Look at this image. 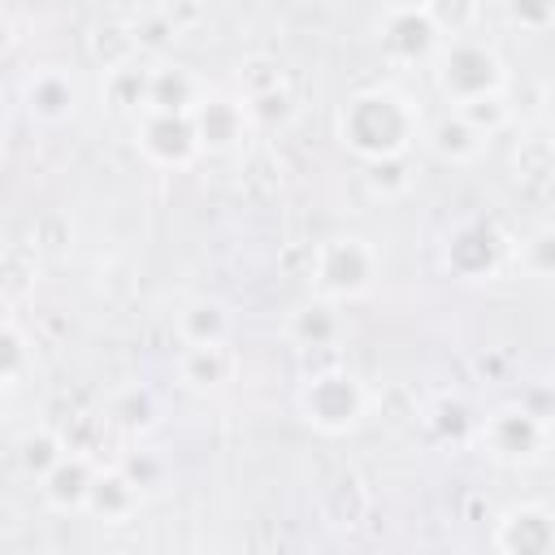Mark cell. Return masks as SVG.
<instances>
[{
    "label": "cell",
    "instance_id": "ac0fdd59",
    "mask_svg": "<svg viewBox=\"0 0 555 555\" xmlns=\"http://www.w3.org/2000/svg\"><path fill=\"white\" fill-rule=\"evenodd\" d=\"M520 264L533 273V278H555V225H542L533 230L525 243H520Z\"/></svg>",
    "mask_w": 555,
    "mask_h": 555
},
{
    "label": "cell",
    "instance_id": "2e32d148",
    "mask_svg": "<svg viewBox=\"0 0 555 555\" xmlns=\"http://www.w3.org/2000/svg\"><path fill=\"white\" fill-rule=\"evenodd\" d=\"M286 334L299 343V347H330L338 334H343V321H338V304L330 299H312V304H299L286 321Z\"/></svg>",
    "mask_w": 555,
    "mask_h": 555
},
{
    "label": "cell",
    "instance_id": "52a82bcc",
    "mask_svg": "<svg viewBox=\"0 0 555 555\" xmlns=\"http://www.w3.org/2000/svg\"><path fill=\"white\" fill-rule=\"evenodd\" d=\"M139 147L147 152V160L169 165V169H182L195 160V152H204L195 134V117H182V113H143Z\"/></svg>",
    "mask_w": 555,
    "mask_h": 555
},
{
    "label": "cell",
    "instance_id": "277c9868",
    "mask_svg": "<svg viewBox=\"0 0 555 555\" xmlns=\"http://www.w3.org/2000/svg\"><path fill=\"white\" fill-rule=\"evenodd\" d=\"M299 416L321 429V434H347L360 425L364 408H369V395H364V382L347 369H330V373H317L304 382L299 390Z\"/></svg>",
    "mask_w": 555,
    "mask_h": 555
},
{
    "label": "cell",
    "instance_id": "30bf717a",
    "mask_svg": "<svg viewBox=\"0 0 555 555\" xmlns=\"http://www.w3.org/2000/svg\"><path fill=\"white\" fill-rule=\"evenodd\" d=\"M212 91L186 69V65H152V91H147V113H182L195 117V108Z\"/></svg>",
    "mask_w": 555,
    "mask_h": 555
},
{
    "label": "cell",
    "instance_id": "7a4b0ae2",
    "mask_svg": "<svg viewBox=\"0 0 555 555\" xmlns=\"http://www.w3.org/2000/svg\"><path fill=\"white\" fill-rule=\"evenodd\" d=\"M434 78L442 87V95L464 108V104H477V100H490V95H503V61L494 56V48H486L481 39H464V35H451L442 39L438 48V61H434Z\"/></svg>",
    "mask_w": 555,
    "mask_h": 555
},
{
    "label": "cell",
    "instance_id": "5bb4252c",
    "mask_svg": "<svg viewBox=\"0 0 555 555\" xmlns=\"http://www.w3.org/2000/svg\"><path fill=\"white\" fill-rule=\"evenodd\" d=\"M230 330H234V317L221 299H191L182 312H178V338L182 347H221L230 343Z\"/></svg>",
    "mask_w": 555,
    "mask_h": 555
},
{
    "label": "cell",
    "instance_id": "8992f818",
    "mask_svg": "<svg viewBox=\"0 0 555 555\" xmlns=\"http://www.w3.org/2000/svg\"><path fill=\"white\" fill-rule=\"evenodd\" d=\"M499 555H555V512L542 503H516L494 525Z\"/></svg>",
    "mask_w": 555,
    "mask_h": 555
},
{
    "label": "cell",
    "instance_id": "3957f363",
    "mask_svg": "<svg viewBox=\"0 0 555 555\" xmlns=\"http://www.w3.org/2000/svg\"><path fill=\"white\" fill-rule=\"evenodd\" d=\"M377 282V251L360 234H334L312 251V286L321 299H360Z\"/></svg>",
    "mask_w": 555,
    "mask_h": 555
},
{
    "label": "cell",
    "instance_id": "9a60e30c",
    "mask_svg": "<svg viewBox=\"0 0 555 555\" xmlns=\"http://www.w3.org/2000/svg\"><path fill=\"white\" fill-rule=\"evenodd\" d=\"M178 369L195 390H221L225 382H234L238 356L230 351V343H221V347H182Z\"/></svg>",
    "mask_w": 555,
    "mask_h": 555
},
{
    "label": "cell",
    "instance_id": "7c38bea8",
    "mask_svg": "<svg viewBox=\"0 0 555 555\" xmlns=\"http://www.w3.org/2000/svg\"><path fill=\"white\" fill-rule=\"evenodd\" d=\"M26 108H30L39 121H65V117L78 108V87H74L69 69H61V65H39V69L26 78Z\"/></svg>",
    "mask_w": 555,
    "mask_h": 555
},
{
    "label": "cell",
    "instance_id": "d6986e66",
    "mask_svg": "<svg viewBox=\"0 0 555 555\" xmlns=\"http://www.w3.org/2000/svg\"><path fill=\"white\" fill-rule=\"evenodd\" d=\"M121 468H126V477H130L143 494H156V490L165 486V460H156L152 451H139V455H134V460H126Z\"/></svg>",
    "mask_w": 555,
    "mask_h": 555
},
{
    "label": "cell",
    "instance_id": "4fadbf2b",
    "mask_svg": "<svg viewBox=\"0 0 555 555\" xmlns=\"http://www.w3.org/2000/svg\"><path fill=\"white\" fill-rule=\"evenodd\" d=\"M143 490L126 477V468L117 464V468H100L95 473V486H91V494H87V516H95V520H108V525H121V520H130L139 507H143Z\"/></svg>",
    "mask_w": 555,
    "mask_h": 555
},
{
    "label": "cell",
    "instance_id": "5b68a950",
    "mask_svg": "<svg viewBox=\"0 0 555 555\" xmlns=\"http://www.w3.org/2000/svg\"><path fill=\"white\" fill-rule=\"evenodd\" d=\"M477 438L499 464H533L551 438V416H538L529 403H503L481 421Z\"/></svg>",
    "mask_w": 555,
    "mask_h": 555
},
{
    "label": "cell",
    "instance_id": "ffe728a7",
    "mask_svg": "<svg viewBox=\"0 0 555 555\" xmlns=\"http://www.w3.org/2000/svg\"><path fill=\"white\" fill-rule=\"evenodd\" d=\"M26 343H22V334H17V325L9 321L4 325V390H17V377H22V360H26V351H22Z\"/></svg>",
    "mask_w": 555,
    "mask_h": 555
},
{
    "label": "cell",
    "instance_id": "9c48e42d",
    "mask_svg": "<svg viewBox=\"0 0 555 555\" xmlns=\"http://www.w3.org/2000/svg\"><path fill=\"white\" fill-rule=\"evenodd\" d=\"M95 473L100 464L87 455V451H69L43 481H39V494L48 499V507L56 512H87V494L95 486Z\"/></svg>",
    "mask_w": 555,
    "mask_h": 555
},
{
    "label": "cell",
    "instance_id": "e0dca14e",
    "mask_svg": "<svg viewBox=\"0 0 555 555\" xmlns=\"http://www.w3.org/2000/svg\"><path fill=\"white\" fill-rule=\"evenodd\" d=\"M69 451H74V447H69L61 434H52V429H35V434L22 438V447H17V464H22L35 481H43Z\"/></svg>",
    "mask_w": 555,
    "mask_h": 555
},
{
    "label": "cell",
    "instance_id": "ba28073f",
    "mask_svg": "<svg viewBox=\"0 0 555 555\" xmlns=\"http://www.w3.org/2000/svg\"><path fill=\"white\" fill-rule=\"evenodd\" d=\"M251 126V113H247V100H225V95H208L199 108H195V134H199V147L204 152H230Z\"/></svg>",
    "mask_w": 555,
    "mask_h": 555
},
{
    "label": "cell",
    "instance_id": "8fae6325",
    "mask_svg": "<svg viewBox=\"0 0 555 555\" xmlns=\"http://www.w3.org/2000/svg\"><path fill=\"white\" fill-rule=\"evenodd\" d=\"M421 139H425V147H429L438 160H451V165L477 160V156L486 152V143H490V134H486V130H477L460 108L442 113V117H438Z\"/></svg>",
    "mask_w": 555,
    "mask_h": 555
},
{
    "label": "cell",
    "instance_id": "6da1fadb",
    "mask_svg": "<svg viewBox=\"0 0 555 555\" xmlns=\"http://www.w3.org/2000/svg\"><path fill=\"white\" fill-rule=\"evenodd\" d=\"M334 130H338V143L369 165L399 160L421 139V108L395 87H369L338 108Z\"/></svg>",
    "mask_w": 555,
    "mask_h": 555
}]
</instances>
